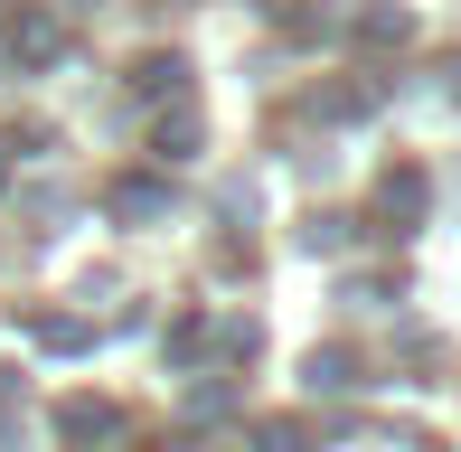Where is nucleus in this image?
Listing matches in <instances>:
<instances>
[{"mask_svg": "<svg viewBox=\"0 0 461 452\" xmlns=\"http://www.w3.org/2000/svg\"><path fill=\"white\" fill-rule=\"evenodd\" d=\"M122 434H132V415H122L113 396H67V405H57V443H67V452H104Z\"/></svg>", "mask_w": 461, "mask_h": 452, "instance_id": "obj_1", "label": "nucleus"}, {"mask_svg": "<svg viewBox=\"0 0 461 452\" xmlns=\"http://www.w3.org/2000/svg\"><path fill=\"white\" fill-rule=\"evenodd\" d=\"M424 208H433V179L414 170V160H405V170H386V179H376V217H386L395 236H414V226H424Z\"/></svg>", "mask_w": 461, "mask_h": 452, "instance_id": "obj_2", "label": "nucleus"}, {"mask_svg": "<svg viewBox=\"0 0 461 452\" xmlns=\"http://www.w3.org/2000/svg\"><path fill=\"white\" fill-rule=\"evenodd\" d=\"M104 208H113L122 226H151V217H170V179L132 170V179H113V189H104Z\"/></svg>", "mask_w": 461, "mask_h": 452, "instance_id": "obj_3", "label": "nucleus"}, {"mask_svg": "<svg viewBox=\"0 0 461 452\" xmlns=\"http://www.w3.org/2000/svg\"><path fill=\"white\" fill-rule=\"evenodd\" d=\"M302 386H311V396H358V358H348V348H311Z\"/></svg>", "mask_w": 461, "mask_h": 452, "instance_id": "obj_4", "label": "nucleus"}, {"mask_svg": "<svg viewBox=\"0 0 461 452\" xmlns=\"http://www.w3.org/2000/svg\"><path fill=\"white\" fill-rule=\"evenodd\" d=\"M0 57H19V67H57V57H67V38H57V19H19Z\"/></svg>", "mask_w": 461, "mask_h": 452, "instance_id": "obj_5", "label": "nucleus"}, {"mask_svg": "<svg viewBox=\"0 0 461 452\" xmlns=\"http://www.w3.org/2000/svg\"><path fill=\"white\" fill-rule=\"evenodd\" d=\"M311 113H321V122H367L376 86H311Z\"/></svg>", "mask_w": 461, "mask_h": 452, "instance_id": "obj_6", "label": "nucleus"}, {"mask_svg": "<svg viewBox=\"0 0 461 452\" xmlns=\"http://www.w3.org/2000/svg\"><path fill=\"white\" fill-rule=\"evenodd\" d=\"M358 38H367V48H405L414 10H405V0H376V10H358Z\"/></svg>", "mask_w": 461, "mask_h": 452, "instance_id": "obj_7", "label": "nucleus"}, {"mask_svg": "<svg viewBox=\"0 0 461 452\" xmlns=\"http://www.w3.org/2000/svg\"><path fill=\"white\" fill-rule=\"evenodd\" d=\"M132 95H141V104H160V95H188V57H141V67H132Z\"/></svg>", "mask_w": 461, "mask_h": 452, "instance_id": "obj_8", "label": "nucleus"}, {"mask_svg": "<svg viewBox=\"0 0 461 452\" xmlns=\"http://www.w3.org/2000/svg\"><path fill=\"white\" fill-rule=\"evenodd\" d=\"M348 236H358V217H339V208H321L302 226V255H348Z\"/></svg>", "mask_w": 461, "mask_h": 452, "instance_id": "obj_9", "label": "nucleus"}, {"mask_svg": "<svg viewBox=\"0 0 461 452\" xmlns=\"http://www.w3.org/2000/svg\"><path fill=\"white\" fill-rule=\"evenodd\" d=\"M151 151H160V160H198V113H160Z\"/></svg>", "mask_w": 461, "mask_h": 452, "instance_id": "obj_10", "label": "nucleus"}, {"mask_svg": "<svg viewBox=\"0 0 461 452\" xmlns=\"http://www.w3.org/2000/svg\"><path fill=\"white\" fill-rule=\"evenodd\" d=\"M29 339H38V348H86L95 330H86L76 312H38V321H29Z\"/></svg>", "mask_w": 461, "mask_h": 452, "instance_id": "obj_11", "label": "nucleus"}, {"mask_svg": "<svg viewBox=\"0 0 461 452\" xmlns=\"http://www.w3.org/2000/svg\"><path fill=\"white\" fill-rule=\"evenodd\" d=\"M255 19H274V29H311V38L330 29V19L311 10V0H255Z\"/></svg>", "mask_w": 461, "mask_h": 452, "instance_id": "obj_12", "label": "nucleus"}, {"mask_svg": "<svg viewBox=\"0 0 461 452\" xmlns=\"http://www.w3.org/2000/svg\"><path fill=\"white\" fill-rule=\"evenodd\" d=\"M255 452H311V434H302L292 415H264V424H255Z\"/></svg>", "mask_w": 461, "mask_h": 452, "instance_id": "obj_13", "label": "nucleus"}, {"mask_svg": "<svg viewBox=\"0 0 461 452\" xmlns=\"http://www.w3.org/2000/svg\"><path fill=\"white\" fill-rule=\"evenodd\" d=\"M348 302H405V283H386V274H358V283H348Z\"/></svg>", "mask_w": 461, "mask_h": 452, "instance_id": "obj_14", "label": "nucleus"}, {"mask_svg": "<svg viewBox=\"0 0 461 452\" xmlns=\"http://www.w3.org/2000/svg\"><path fill=\"white\" fill-rule=\"evenodd\" d=\"M198 339H207V321H198V312L170 321V358H198Z\"/></svg>", "mask_w": 461, "mask_h": 452, "instance_id": "obj_15", "label": "nucleus"}, {"mask_svg": "<svg viewBox=\"0 0 461 452\" xmlns=\"http://www.w3.org/2000/svg\"><path fill=\"white\" fill-rule=\"evenodd\" d=\"M0 189H10V141H0Z\"/></svg>", "mask_w": 461, "mask_h": 452, "instance_id": "obj_16", "label": "nucleus"}, {"mask_svg": "<svg viewBox=\"0 0 461 452\" xmlns=\"http://www.w3.org/2000/svg\"><path fill=\"white\" fill-rule=\"evenodd\" d=\"M0 452H10V415H0Z\"/></svg>", "mask_w": 461, "mask_h": 452, "instance_id": "obj_17", "label": "nucleus"}, {"mask_svg": "<svg viewBox=\"0 0 461 452\" xmlns=\"http://www.w3.org/2000/svg\"><path fill=\"white\" fill-rule=\"evenodd\" d=\"M452 95H461V57H452Z\"/></svg>", "mask_w": 461, "mask_h": 452, "instance_id": "obj_18", "label": "nucleus"}]
</instances>
